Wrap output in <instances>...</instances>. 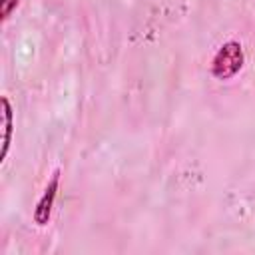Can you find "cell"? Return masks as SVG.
<instances>
[{
    "label": "cell",
    "mask_w": 255,
    "mask_h": 255,
    "mask_svg": "<svg viewBox=\"0 0 255 255\" xmlns=\"http://www.w3.org/2000/svg\"><path fill=\"white\" fill-rule=\"evenodd\" d=\"M243 62H245V56H243L241 44L235 40H229L217 50L211 62V74L217 80H231L243 68Z\"/></svg>",
    "instance_id": "obj_1"
},
{
    "label": "cell",
    "mask_w": 255,
    "mask_h": 255,
    "mask_svg": "<svg viewBox=\"0 0 255 255\" xmlns=\"http://www.w3.org/2000/svg\"><path fill=\"white\" fill-rule=\"evenodd\" d=\"M58 185H60V169H56L52 173L50 181L44 187L42 197L38 199V203L34 207V221L38 225H48L50 215H52V207H54V201H56V195H58Z\"/></svg>",
    "instance_id": "obj_2"
},
{
    "label": "cell",
    "mask_w": 255,
    "mask_h": 255,
    "mask_svg": "<svg viewBox=\"0 0 255 255\" xmlns=\"http://www.w3.org/2000/svg\"><path fill=\"white\" fill-rule=\"evenodd\" d=\"M2 118H4V137H2V153H0V159L6 157L8 153V147H10V141H12V120H14V114H12V106L8 102V98L4 96L2 98Z\"/></svg>",
    "instance_id": "obj_3"
},
{
    "label": "cell",
    "mask_w": 255,
    "mask_h": 255,
    "mask_svg": "<svg viewBox=\"0 0 255 255\" xmlns=\"http://www.w3.org/2000/svg\"><path fill=\"white\" fill-rule=\"evenodd\" d=\"M20 0H0V16H2V22L8 20V16L18 8Z\"/></svg>",
    "instance_id": "obj_4"
}]
</instances>
